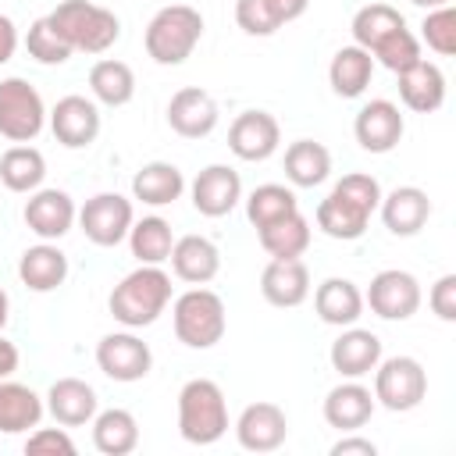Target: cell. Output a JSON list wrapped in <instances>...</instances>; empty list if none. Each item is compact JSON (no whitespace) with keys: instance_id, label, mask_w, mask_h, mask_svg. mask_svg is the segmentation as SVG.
Wrapping results in <instances>:
<instances>
[{"instance_id":"1","label":"cell","mask_w":456,"mask_h":456,"mask_svg":"<svg viewBox=\"0 0 456 456\" xmlns=\"http://www.w3.org/2000/svg\"><path fill=\"white\" fill-rule=\"evenodd\" d=\"M381 203V185L374 175H363V171H349L342 175L331 192L317 203V228L328 235V239H342V242H353L367 232L370 224V214L378 210Z\"/></svg>"},{"instance_id":"2","label":"cell","mask_w":456,"mask_h":456,"mask_svg":"<svg viewBox=\"0 0 456 456\" xmlns=\"http://www.w3.org/2000/svg\"><path fill=\"white\" fill-rule=\"evenodd\" d=\"M167 303H171V274L160 264H139L107 296L110 317L132 331L153 324L167 310Z\"/></svg>"},{"instance_id":"3","label":"cell","mask_w":456,"mask_h":456,"mask_svg":"<svg viewBox=\"0 0 456 456\" xmlns=\"http://www.w3.org/2000/svg\"><path fill=\"white\" fill-rule=\"evenodd\" d=\"M178 435L189 445H214L228 435V403L217 381L189 378L178 388Z\"/></svg>"},{"instance_id":"4","label":"cell","mask_w":456,"mask_h":456,"mask_svg":"<svg viewBox=\"0 0 456 456\" xmlns=\"http://www.w3.org/2000/svg\"><path fill=\"white\" fill-rule=\"evenodd\" d=\"M46 18L75 53H107L121 39L118 14L93 0H61Z\"/></svg>"},{"instance_id":"5","label":"cell","mask_w":456,"mask_h":456,"mask_svg":"<svg viewBox=\"0 0 456 456\" xmlns=\"http://www.w3.org/2000/svg\"><path fill=\"white\" fill-rule=\"evenodd\" d=\"M203 39V14L189 4H167L160 7L150 25H146V53L164 64V68H175V64H185L192 57V50L200 46Z\"/></svg>"},{"instance_id":"6","label":"cell","mask_w":456,"mask_h":456,"mask_svg":"<svg viewBox=\"0 0 456 456\" xmlns=\"http://www.w3.org/2000/svg\"><path fill=\"white\" fill-rule=\"evenodd\" d=\"M171 324H175V335L182 346L210 349L224 338V328H228L224 299L203 285H192L189 292H182L171 303Z\"/></svg>"},{"instance_id":"7","label":"cell","mask_w":456,"mask_h":456,"mask_svg":"<svg viewBox=\"0 0 456 456\" xmlns=\"http://www.w3.org/2000/svg\"><path fill=\"white\" fill-rule=\"evenodd\" d=\"M428 395V370L420 367V360L413 356H381L374 367V403L392 410V413H406L417 410Z\"/></svg>"},{"instance_id":"8","label":"cell","mask_w":456,"mask_h":456,"mask_svg":"<svg viewBox=\"0 0 456 456\" xmlns=\"http://www.w3.org/2000/svg\"><path fill=\"white\" fill-rule=\"evenodd\" d=\"M46 128V103L36 86L11 75L0 82V135L11 142H32Z\"/></svg>"},{"instance_id":"9","label":"cell","mask_w":456,"mask_h":456,"mask_svg":"<svg viewBox=\"0 0 456 456\" xmlns=\"http://www.w3.org/2000/svg\"><path fill=\"white\" fill-rule=\"evenodd\" d=\"M135 221V210H132V200L121 196V192H96L82 203L78 210V228L82 235L93 242V246H118L128 239V228Z\"/></svg>"},{"instance_id":"10","label":"cell","mask_w":456,"mask_h":456,"mask_svg":"<svg viewBox=\"0 0 456 456\" xmlns=\"http://www.w3.org/2000/svg\"><path fill=\"white\" fill-rule=\"evenodd\" d=\"M363 306H370L381 321H410L420 310V281L399 267L378 271L363 292Z\"/></svg>"},{"instance_id":"11","label":"cell","mask_w":456,"mask_h":456,"mask_svg":"<svg viewBox=\"0 0 456 456\" xmlns=\"http://www.w3.org/2000/svg\"><path fill=\"white\" fill-rule=\"evenodd\" d=\"M96 367L110 378V381H121V385H132V381H142L153 367V353L150 346L128 328V331H110L96 342Z\"/></svg>"},{"instance_id":"12","label":"cell","mask_w":456,"mask_h":456,"mask_svg":"<svg viewBox=\"0 0 456 456\" xmlns=\"http://www.w3.org/2000/svg\"><path fill=\"white\" fill-rule=\"evenodd\" d=\"M21 217H25L32 235H39L43 242H57V239H64L75 228L78 207H75V200L64 189H43L39 185L36 192H28Z\"/></svg>"},{"instance_id":"13","label":"cell","mask_w":456,"mask_h":456,"mask_svg":"<svg viewBox=\"0 0 456 456\" xmlns=\"http://www.w3.org/2000/svg\"><path fill=\"white\" fill-rule=\"evenodd\" d=\"M281 146V125L274 114L267 110H242L232 125H228V150L239 160L260 164L267 157H274Z\"/></svg>"},{"instance_id":"14","label":"cell","mask_w":456,"mask_h":456,"mask_svg":"<svg viewBox=\"0 0 456 456\" xmlns=\"http://www.w3.org/2000/svg\"><path fill=\"white\" fill-rule=\"evenodd\" d=\"M46 121H50L53 139L68 150H86L100 135V110H96L93 100H86L78 93L61 96L53 103V110H46Z\"/></svg>"},{"instance_id":"15","label":"cell","mask_w":456,"mask_h":456,"mask_svg":"<svg viewBox=\"0 0 456 456\" xmlns=\"http://www.w3.org/2000/svg\"><path fill=\"white\" fill-rule=\"evenodd\" d=\"M217 121H221L217 100L200 86H182L167 100V125L182 139H203L217 128Z\"/></svg>"},{"instance_id":"16","label":"cell","mask_w":456,"mask_h":456,"mask_svg":"<svg viewBox=\"0 0 456 456\" xmlns=\"http://www.w3.org/2000/svg\"><path fill=\"white\" fill-rule=\"evenodd\" d=\"M403 132H406V121L392 100H370L356 110L353 135H356L360 150H367V153H392L399 146Z\"/></svg>"},{"instance_id":"17","label":"cell","mask_w":456,"mask_h":456,"mask_svg":"<svg viewBox=\"0 0 456 456\" xmlns=\"http://www.w3.org/2000/svg\"><path fill=\"white\" fill-rule=\"evenodd\" d=\"M189 196H192V207L203 214V217H224L239 207L242 200V178L235 167L228 164H207L192 185H189Z\"/></svg>"},{"instance_id":"18","label":"cell","mask_w":456,"mask_h":456,"mask_svg":"<svg viewBox=\"0 0 456 456\" xmlns=\"http://www.w3.org/2000/svg\"><path fill=\"white\" fill-rule=\"evenodd\" d=\"M235 438L249 452H274L289 438V417L278 403H249L235 420Z\"/></svg>"},{"instance_id":"19","label":"cell","mask_w":456,"mask_h":456,"mask_svg":"<svg viewBox=\"0 0 456 456\" xmlns=\"http://www.w3.org/2000/svg\"><path fill=\"white\" fill-rule=\"evenodd\" d=\"M46 413L61 424V428H82V424H93L96 410H100V399H96V388L82 378H57L46 392Z\"/></svg>"},{"instance_id":"20","label":"cell","mask_w":456,"mask_h":456,"mask_svg":"<svg viewBox=\"0 0 456 456\" xmlns=\"http://www.w3.org/2000/svg\"><path fill=\"white\" fill-rule=\"evenodd\" d=\"M378 210H381V221H385V228H388L392 235L410 239V235H417V232L428 224V217H431V200H428V192L417 189V185H395L392 192H381Z\"/></svg>"},{"instance_id":"21","label":"cell","mask_w":456,"mask_h":456,"mask_svg":"<svg viewBox=\"0 0 456 456\" xmlns=\"http://www.w3.org/2000/svg\"><path fill=\"white\" fill-rule=\"evenodd\" d=\"M374 392L360 385V378H346L324 395V420L335 431H360L374 413Z\"/></svg>"},{"instance_id":"22","label":"cell","mask_w":456,"mask_h":456,"mask_svg":"<svg viewBox=\"0 0 456 456\" xmlns=\"http://www.w3.org/2000/svg\"><path fill=\"white\" fill-rule=\"evenodd\" d=\"M399 78V100L413 110V114H435L445 103V75L435 61H417L403 71H395Z\"/></svg>"},{"instance_id":"23","label":"cell","mask_w":456,"mask_h":456,"mask_svg":"<svg viewBox=\"0 0 456 456\" xmlns=\"http://www.w3.org/2000/svg\"><path fill=\"white\" fill-rule=\"evenodd\" d=\"M328 360H331V367H335L342 378H363V374H370V370L378 367V360H381V338H378L374 331H367V328L349 324V328L331 342Z\"/></svg>"},{"instance_id":"24","label":"cell","mask_w":456,"mask_h":456,"mask_svg":"<svg viewBox=\"0 0 456 456\" xmlns=\"http://www.w3.org/2000/svg\"><path fill=\"white\" fill-rule=\"evenodd\" d=\"M171 271L189 285H207L221 271V249L207 235H182L171 246Z\"/></svg>"},{"instance_id":"25","label":"cell","mask_w":456,"mask_h":456,"mask_svg":"<svg viewBox=\"0 0 456 456\" xmlns=\"http://www.w3.org/2000/svg\"><path fill=\"white\" fill-rule=\"evenodd\" d=\"M260 296L271 306H281V310L306 303V296H310V271H306V264L299 256L271 260L264 267V274H260Z\"/></svg>"},{"instance_id":"26","label":"cell","mask_w":456,"mask_h":456,"mask_svg":"<svg viewBox=\"0 0 456 456\" xmlns=\"http://www.w3.org/2000/svg\"><path fill=\"white\" fill-rule=\"evenodd\" d=\"M18 278L28 292H53L68 278V256L57 242H36L18 260Z\"/></svg>"},{"instance_id":"27","label":"cell","mask_w":456,"mask_h":456,"mask_svg":"<svg viewBox=\"0 0 456 456\" xmlns=\"http://www.w3.org/2000/svg\"><path fill=\"white\" fill-rule=\"evenodd\" d=\"M314 310L331 328H349L363 314V292L349 278H324L314 289Z\"/></svg>"},{"instance_id":"28","label":"cell","mask_w":456,"mask_h":456,"mask_svg":"<svg viewBox=\"0 0 456 456\" xmlns=\"http://www.w3.org/2000/svg\"><path fill=\"white\" fill-rule=\"evenodd\" d=\"M46 413L43 395H36L28 385L0 378V435H25L28 428H39Z\"/></svg>"},{"instance_id":"29","label":"cell","mask_w":456,"mask_h":456,"mask_svg":"<svg viewBox=\"0 0 456 456\" xmlns=\"http://www.w3.org/2000/svg\"><path fill=\"white\" fill-rule=\"evenodd\" d=\"M374 78V57L363 50V46H342L331 64H328V82H331V93L342 96V100H356L367 93Z\"/></svg>"},{"instance_id":"30","label":"cell","mask_w":456,"mask_h":456,"mask_svg":"<svg viewBox=\"0 0 456 456\" xmlns=\"http://www.w3.org/2000/svg\"><path fill=\"white\" fill-rule=\"evenodd\" d=\"M185 192V175L167 160H150L132 178V200L146 207H167Z\"/></svg>"},{"instance_id":"31","label":"cell","mask_w":456,"mask_h":456,"mask_svg":"<svg viewBox=\"0 0 456 456\" xmlns=\"http://www.w3.org/2000/svg\"><path fill=\"white\" fill-rule=\"evenodd\" d=\"M93 445L103 456H128L139 445V424L128 410L110 406V410H96L93 417Z\"/></svg>"},{"instance_id":"32","label":"cell","mask_w":456,"mask_h":456,"mask_svg":"<svg viewBox=\"0 0 456 456\" xmlns=\"http://www.w3.org/2000/svg\"><path fill=\"white\" fill-rule=\"evenodd\" d=\"M328 175H331V153H328L324 142H314V139L289 142V150H285V178L296 189H314V185L328 182Z\"/></svg>"},{"instance_id":"33","label":"cell","mask_w":456,"mask_h":456,"mask_svg":"<svg viewBox=\"0 0 456 456\" xmlns=\"http://www.w3.org/2000/svg\"><path fill=\"white\" fill-rule=\"evenodd\" d=\"M256 239L271 260H292V256H303L310 246V221L299 210H292V214L256 228Z\"/></svg>"},{"instance_id":"34","label":"cell","mask_w":456,"mask_h":456,"mask_svg":"<svg viewBox=\"0 0 456 456\" xmlns=\"http://www.w3.org/2000/svg\"><path fill=\"white\" fill-rule=\"evenodd\" d=\"M89 89L103 107H125L135 96V71L118 57H103L89 68Z\"/></svg>"},{"instance_id":"35","label":"cell","mask_w":456,"mask_h":456,"mask_svg":"<svg viewBox=\"0 0 456 456\" xmlns=\"http://www.w3.org/2000/svg\"><path fill=\"white\" fill-rule=\"evenodd\" d=\"M43 178H46V157L36 146L18 142L0 157V182L11 192H36Z\"/></svg>"},{"instance_id":"36","label":"cell","mask_w":456,"mask_h":456,"mask_svg":"<svg viewBox=\"0 0 456 456\" xmlns=\"http://www.w3.org/2000/svg\"><path fill=\"white\" fill-rule=\"evenodd\" d=\"M171 246H175V232L164 217L150 214V217H139L132 221L128 228V249L139 264H164L171 256Z\"/></svg>"},{"instance_id":"37","label":"cell","mask_w":456,"mask_h":456,"mask_svg":"<svg viewBox=\"0 0 456 456\" xmlns=\"http://www.w3.org/2000/svg\"><path fill=\"white\" fill-rule=\"evenodd\" d=\"M403 25H406V18H403L392 4H367V7H360V11L353 14L349 32H353V43L370 53L388 32H395V28H403Z\"/></svg>"},{"instance_id":"38","label":"cell","mask_w":456,"mask_h":456,"mask_svg":"<svg viewBox=\"0 0 456 456\" xmlns=\"http://www.w3.org/2000/svg\"><path fill=\"white\" fill-rule=\"evenodd\" d=\"M292 210H299V200L292 189H285L278 182H264L246 196V217L253 228H264V224H271Z\"/></svg>"},{"instance_id":"39","label":"cell","mask_w":456,"mask_h":456,"mask_svg":"<svg viewBox=\"0 0 456 456\" xmlns=\"http://www.w3.org/2000/svg\"><path fill=\"white\" fill-rule=\"evenodd\" d=\"M25 50H28V57L32 61H39V64H46V68H57V64H68L71 61V46L64 43V36L50 25V18L43 14V18H36L32 25H28V32H25Z\"/></svg>"},{"instance_id":"40","label":"cell","mask_w":456,"mask_h":456,"mask_svg":"<svg viewBox=\"0 0 456 456\" xmlns=\"http://www.w3.org/2000/svg\"><path fill=\"white\" fill-rule=\"evenodd\" d=\"M370 57H374V64H381V68H388V71L395 75V71H403V68H410V64L420 61V39L403 25V28H395V32H388V36L370 50Z\"/></svg>"},{"instance_id":"41","label":"cell","mask_w":456,"mask_h":456,"mask_svg":"<svg viewBox=\"0 0 456 456\" xmlns=\"http://www.w3.org/2000/svg\"><path fill=\"white\" fill-rule=\"evenodd\" d=\"M420 39L438 57H452L456 53V7L452 4H442V7L428 11L424 21H420Z\"/></svg>"},{"instance_id":"42","label":"cell","mask_w":456,"mask_h":456,"mask_svg":"<svg viewBox=\"0 0 456 456\" xmlns=\"http://www.w3.org/2000/svg\"><path fill=\"white\" fill-rule=\"evenodd\" d=\"M235 25H239L246 36H271V32L281 28V25L274 21L267 0H235Z\"/></svg>"},{"instance_id":"43","label":"cell","mask_w":456,"mask_h":456,"mask_svg":"<svg viewBox=\"0 0 456 456\" xmlns=\"http://www.w3.org/2000/svg\"><path fill=\"white\" fill-rule=\"evenodd\" d=\"M25 452L28 456H43V452H50V456H75V442H71V435L64 431V428H36L28 438H25Z\"/></svg>"},{"instance_id":"44","label":"cell","mask_w":456,"mask_h":456,"mask_svg":"<svg viewBox=\"0 0 456 456\" xmlns=\"http://www.w3.org/2000/svg\"><path fill=\"white\" fill-rule=\"evenodd\" d=\"M428 303H431V310L442 317V321H456V274H442L435 285H431V292H428Z\"/></svg>"},{"instance_id":"45","label":"cell","mask_w":456,"mask_h":456,"mask_svg":"<svg viewBox=\"0 0 456 456\" xmlns=\"http://www.w3.org/2000/svg\"><path fill=\"white\" fill-rule=\"evenodd\" d=\"M374 452H378V445L353 431H342V438L331 445V456H374Z\"/></svg>"},{"instance_id":"46","label":"cell","mask_w":456,"mask_h":456,"mask_svg":"<svg viewBox=\"0 0 456 456\" xmlns=\"http://www.w3.org/2000/svg\"><path fill=\"white\" fill-rule=\"evenodd\" d=\"M267 7H271V14H274L278 25H289V21H296V18L306 14L310 0H267Z\"/></svg>"},{"instance_id":"47","label":"cell","mask_w":456,"mask_h":456,"mask_svg":"<svg viewBox=\"0 0 456 456\" xmlns=\"http://www.w3.org/2000/svg\"><path fill=\"white\" fill-rule=\"evenodd\" d=\"M14 53H18V25H14L7 14H0V68H4Z\"/></svg>"},{"instance_id":"48","label":"cell","mask_w":456,"mask_h":456,"mask_svg":"<svg viewBox=\"0 0 456 456\" xmlns=\"http://www.w3.org/2000/svg\"><path fill=\"white\" fill-rule=\"evenodd\" d=\"M18 346L14 342H7L4 338V331H0V378H11L14 370H18Z\"/></svg>"},{"instance_id":"49","label":"cell","mask_w":456,"mask_h":456,"mask_svg":"<svg viewBox=\"0 0 456 456\" xmlns=\"http://www.w3.org/2000/svg\"><path fill=\"white\" fill-rule=\"evenodd\" d=\"M7 317H11V296L0 289V331L7 328Z\"/></svg>"},{"instance_id":"50","label":"cell","mask_w":456,"mask_h":456,"mask_svg":"<svg viewBox=\"0 0 456 456\" xmlns=\"http://www.w3.org/2000/svg\"><path fill=\"white\" fill-rule=\"evenodd\" d=\"M410 4H417V7H424V11H435V7H442V4H452V0H410Z\"/></svg>"}]
</instances>
